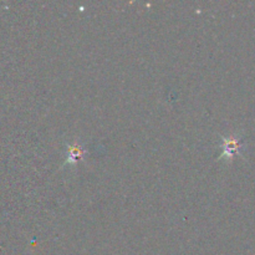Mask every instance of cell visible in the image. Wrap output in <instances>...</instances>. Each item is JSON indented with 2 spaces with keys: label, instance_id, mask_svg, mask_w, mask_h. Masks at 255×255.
<instances>
[{
  "label": "cell",
  "instance_id": "obj_1",
  "mask_svg": "<svg viewBox=\"0 0 255 255\" xmlns=\"http://www.w3.org/2000/svg\"><path fill=\"white\" fill-rule=\"evenodd\" d=\"M85 151L79 144H71L67 148V162H77L84 157Z\"/></svg>",
  "mask_w": 255,
  "mask_h": 255
},
{
  "label": "cell",
  "instance_id": "obj_2",
  "mask_svg": "<svg viewBox=\"0 0 255 255\" xmlns=\"http://www.w3.org/2000/svg\"><path fill=\"white\" fill-rule=\"evenodd\" d=\"M238 149V143L236 141L231 142V141H227L226 143V152H234Z\"/></svg>",
  "mask_w": 255,
  "mask_h": 255
}]
</instances>
